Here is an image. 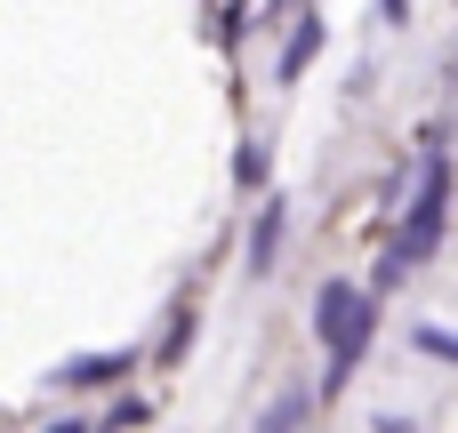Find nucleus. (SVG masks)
Here are the masks:
<instances>
[{"label": "nucleus", "mask_w": 458, "mask_h": 433, "mask_svg": "<svg viewBox=\"0 0 458 433\" xmlns=\"http://www.w3.org/2000/svg\"><path fill=\"white\" fill-rule=\"evenodd\" d=\"M314 48H322V16H298V32H290V48H282V72H274V80H298V72L314 64Z\"/></svg>", "instance_id": "obj_5"}, {"label": "nucleus", "mask_w": 458, "mask_h": 433, "mask_svg": "<svg viewBox=\"0 0 458 433\" xmlns=\"http://www.w3.org/2000/svg\"><path fill=\"white\" fill-rule=\"evenodd\" d=\"M411 337H419V354H443V362H458V337H451V329H435V321H427V329H411Z\"/></svg>", "instance_id": "obj_7"}, {"label": "nucleus", "mask_w": 458, "mask_h": 433, "mask_svg": "<svg viewBox=\"0 0 458 433\" xmlns=\"http://www.w3.org/2000/svg\"><path fill=\"white\" fill-rule=\"evenodd\" d=\"M113 378H129V354H89V362H64V370H56L64 394H81V386H113Z\"/></svg>", "instance_id": "obj_4"}, {"label": "nucleus", "mask_w": 458, "mask_h": 433, "mask_svg": "<svg viewBox=\"0 0 458 433\" xmlns=\"http://www.w3.org/2000/svg\"><path fill=\"white\" fill-rule=\"evenodd\" d=\"M378 16L386 24H411V0H378Z\"/></svg>", "instance_id": "obj_8"}, {"label": "nucleus", "mask_w": 458, "mask_h": 433, "mask_svg": "<svg viewBox=\"0 0 458 433\" xmlns=\"http://www.w3.org/2000/svg\"><path fill=\"white\" fill-rule=\"evenodd\" d=\"M306 410H314V394H290V402H274V410H266V418H258V426H298V418H306Z\"/></svg>", "instance_id": "obj_6"}, {"label": "nucleus", "mask_w": 458, "mask_h": 433, "mask_svg": "<svg viewBox=\"0 0 458 433\" xmlns=\"http://www.w3.org/2000/svg\"><path fill=\"white\" fill-rule=\"evenodd\" d=\"M443 225H451V161L443 153H427V169H419V193H411V217L394 225V241H386V265H378V281L394 289V281H411L427 257H435V241H443Z\"/></svg>", "instance_id": "obj_1"}, {"label": "nucleus", "mask_w": 458, "mask_h": 433, "mask_svg": "<svg viewBox=\"0 0 458 433\" xmlns=\"http://www.w3.org/2000/svg\"><path fill=\"white\" fill-rule=\"evenodd\" d=\"M314 329H322V346H330V378H322V402L346 386V370L370 354V329H378V305H370V289H354V281H322L314 289Z\"/></svg>", "instance_id": "obj_2"}, {"label": "nucleus", "mask_w": 458, "mask_h": 433, "mask_svg": "<svg viewBox=\"0 0 458 433\" xmlns=\"http://www.w3.org/2000/svg\"><path fill=\"white\" fill-rule=\"evenodd\" d=\"M282 225H290V209L266 201L258 225H250V273H274V265H282Z\"/></svg>", "instance_id": "obj_3"}]
</instances>
